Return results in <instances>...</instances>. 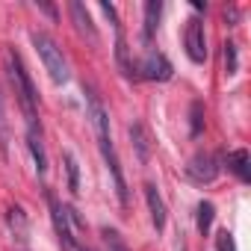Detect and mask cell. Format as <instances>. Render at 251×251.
<instances>
[{
	"instance_id": "1",
	"label": "cell",
	"mask_w": 251,
	"mask_h": 251,
	"mask_svg": "<svg viewBox=\"0 0 251 251\" xmlns=\"http://www.w3.org/2000/svg\"><path fill=\"white\" fill-rule=\"evenodd\" d=\"M6 59H9V83H12V89H15L24 112H27V121H30V118H36V100H39L33 77H30V71H27V65H24V59H21V53L15 48L9 50Z\"/></svg>"
},
{
	"instance_id": "2",
	"label": "cell",
	"mask_w": 251,
	"mask_h": 251,
	"mask_svg": "<svg viewBox=\"0 0 251 251\" xmlns=\"http://www.w3.org/2000/svg\"><path fill=\"white\" fill-rule=\"evenodd\" d=\"M30 39H33V48H36V53L42 56L45 71L50 74V80H53V83H65V80H68V62H65L59 45H56L48 33H42V30H36Z\"/></svg>"
},
{
	"instance_id": "3",
	"label": "cell",
	"mask_w": 251,
	"mask_h": 251,
	"mask_svg": "<svg viewBox=\"0 0 251 251\" xmlns=\"http://www.w3.org/2000/svg\"><path fill=\"white\" fill-rule=\"evenodd\" d=\"M219 172H222L219 157H216V154H204V151H198V154L189 160V166H186V177H189L192 183H213V180L219 177Z\"/></svg>"
},
{
	"instance_id": "4",
	"label": "cell",
	"mask_w": 251,
	"mask_h": 251,
	"mask_svg": "<svg viewBox=\"0 0 251 251\" xmlns=\"http://www.w3.org/2000/svg\"><path fill=\"white\" fill-rule=\"evenodd\" d=\"M100 154H103V163L112 175V183H115V195H118V204L127 207V180H124V172H121V163H118V154H115V145L112 139H100Z\"/></svg>"
},
{
	"instance_id": "5",
	"label": "cell",
	"mask_w": 251,
	"mask_h": 251,
	"mask_svg": "<svg viewBox=\"0 0 251 251\" xmlns=\"http://www.w3.org/2000/svg\"><path fill=\"white\" fill-rule=\"evenodd\" d=\"M83 95H86V112H89V121H92V127L98 133V142L100 139H112L109 136V115L100 103V95L92 89V86H83Z\"/></svg>"
},
{
	"instance_id": "6",
	"label": "cell",
	"mask_w": 251,
	"mask_h": 251,
	"mask_svg": "<svg viewBox=\"0 0 251 251\" xmlns=\"http://www.w3.org/2000/svg\"><path fill=\"white\" fill-rule=\"evenodd\" d=\"M136 68H139V77H145V80H157V83H166V80H172V74H175L169 56L160 53V50H148L145 59H142Z\"/></svg>"
},
{
	"instance_id": "7",
	"label": "cell",
	"mask_w": 251,
	"mask_h": 251,
	"mask_svg": "<svg viewBox=\"0 0 251 251\" xmlns=\"http://www.w3.org/2000/svg\"><path fill=\"white\" fill-rule=\"evenodd\" d=\"M183 45H186V56L192 62H204L207 59V36H204V24L198 18H192L186 24V36H183Z\"/></svg>"
},
{
	"instance_id": "8",
	"label": "cell",
	"mask_w": 251,
	"mask_h": 251,
	"mask_svg": "<svg viewBox=\"0 0 251 251\" xmlns=\"http://www.w3.org/2000/svg\"><path fill=\"white\" fill-rule=\"evenodd\" d=\"M48 204H50V213H53V227H56V236L62 242L65 251H77V239L71 233V222L65 216V207L56 201V195H48Z\"/></svg>"
},
{
	"instance_id": "9",
	"label": "cell",
	"mask_w": 251,
	"mask_h": 251,
	"mask_svg": "<svg viewBox=\"0 0 251 251\" xmlns=\"http://www.w3.org/2000/svg\"><path fill=\"white\" fill-rule=\"evenodd\" d=\"M27 148L36 160V172L45 175L48 172V154H45V142H42V127L36 124V118L27 121Z\"/></svg>"
},
{
	"instance_id": "10",
	"label": "cell",
	"mask_w": 251,
	"mask_h": 251,
	"mask_svg": "<svg viewBox=\"0 0 251 251\" xmlns=\"http://www.w3.org/2000/svg\"><path fill=\"white\" fill-rule=\"evenodd\" d=\"M115 62H118V71L127 80L139 77V68L130 59V48H127V39H124V27H115Z\"/></svg>"
},
{
	"instance_id": "11",
	"label": "cell",
	"mask_w": 251,
	"mask_h": 251,
	"mask_svg": "<svg viewBox=\"0 0 251 251\" xmlns=\"http://www.w3.org/2000/svg\"><path fill=\"white\" fill-rule=\"evenodd\" d=\"M68 12H71V18H74V27H77V33H80L83 39H89L92 45H98L100 39H98V30H95V24H92V15H89V9L80 3V0H71Z\"/></svg>"
},
{
	"instance_id": "12",
	"label": "cell",
	"mask_w": 251,
	"mask_h": 251,
	"mask_svg": "<svg viewBox=\"0 0 251 251\" xmlns=\"http://www.w3.org/2000/svg\"><path fill=\"white\" fill-rule=\"evenodd\" d=\"M145 201H148V210H151V222H154V227L163 230V227H166V204H163V198H160V192H157L154 183H145Z\"/></svg>"
},
{
	"instance_id": "13",
	"label": "cell",
	"mask_w": 251,
	"mask_h": 251,
	"mask_svg": "<svg viewBox=\"0 0 251 251\" xmlns=\"http://www.w3.org/2000/svg\"><path fill=\"white\" fill-rule=\"evenodd\" d=\"M227 169H230L242 183H248V180H251V154H248L245 148L230 151V154H227Z\"/></svg>"
},
{
	"instance_id": "14",
	"label": "cell",
	"mask_w": 251,
	"mask_h": 251,
	"mask_svg": "<svg viewBox=\"0 0 251 251\" xmlns=\"http://www.w3.org/2000/svg\"><path fill=\"white\" fill-rule=\"evenodd\" d=\"M130 139H133V148H136L139 163H148V157H151V139H148V133H145V127H142L139 121L130 124Z\"/></svg>"
},
{
	"instance_id": "15",
	"label": "cell",
	"mask_w": 251,
	"mask_h": 251,
	"mask_svg": "<svg viewBox=\"0 0 251 251\" xmlns=\"http://www.w3.org/2000/svg\"><path fill=\"white\" fill-rule=\"evenodd\" d=\"M160 12H163L160 0H148V3H145V42L154 39V33L160 27Z\"/></svg>"
},
{
	"instance_id": "16",
	"label": "cell",
	"mask_w": 251,
	"mask_h": 251,
	"mask_svg": "<svg viewBox=\"0 0 251 251\" xmlns=\"http://www.w3.org/2000/svg\"><path fill=\"white\" fill-rule=\"evenodd\" d=\"M65 172H68V192L80 195V166H77V157L71 151H65Z\"/></svg>"
},
{
	"instance_id": "17",
	"label": "cell",
	"mask_w": 251,
	"mask_h": 251,
	"mask_svg": "<svg viewBox=\"0 0 251 251\" xmlns=\"http://www.w3.org/2000/svg\"><path fill=\"white\" fill-rule=\"evenodd\" d=\"M213 216H216V207H213L210 201H201V204H198V233H201V236L210 230Z\"/></svg>"
},
{
	"instance_id": "18",
	"label": "cell",
	"mask_w": 251,
	"mask_h": 251,
	"mask_svg": "<svg viewBox=\"0 0 251 251\" xmlns=\"http://www.w3.org/2000/svg\"><path fill=\"white\" fill-rule=\"evenodd\" d=\"M9 227L18 233V239H27V216L21 207H9Z\"/></svg>"
},
{
	"instance_id": "19",
	"label": "cell",
	"mask_w": 251,
	"mask_h": 251,
	"mask_svg": "<svg viewBox=\"0 0 251 251\" xmlns=\"http://www.w3.org/2000/svg\"><path fill=\"white\" fill-rule=\"evenodd\" d=\"M0 154H9V121H6V103L0 95Z\"/></svg>"
},
{
	"instance_id": "20",
	"label": "cell",
	"mask_w": 251,
	"mask_h": 251,
	"mask_svg": "<svg viewBox=\"0 0 251 251\" xmlns=\"http://www.w3.org/2000/svg\"><path fill=\"white\" fill-rule=\"evenodd\" d=\"M103 245H106V251H130L115 227H103Z\"/></svg>"
},
{
	"instance_id": "21",
	"label": "cell",
	"mask_w": 251,
	"mask_h": 251,
	"mask_svg": "<svg viewBox=\"0 0 251 251\" xmlns=\"http://www.w3.org/2000/svg\"><path fill=\"white\" fill-rule=\"evenodd\" d=\"M225 71H227V77H233L239 71V56H236V45L233 42L225 45Z\"/></svg>"
},
{
	"instance_id": "22",
	"label": "cell",
	"mask_w": 251,
	"mask_h": 251,
	"mask_svg": "<svg viewBox=\"0 0 251 251\" xmlns=\"http://www.w3.org/2000/svg\"><path fill=\"white\" fill-rule=\"evenodd\" d=\"M216 248H219V251H236L233 233H230V230H219V236H216Z\"/></svg>"
},
{
	"instance_id": "23",
	"label": "cell",
	"mask_w": 251,
	"mask_h": 251,
	"mask_svg": "<svg viewBox=\"0 0 251 251\" xmlns=\"http://www.w3.org/2000/svg\"><path fill=\"white\" fill-rule=\"evenodd\" d=\"M201 109H204L201 100H195V103H192V136L201 133Z\"/></svg>"
},
{
	"instance_id": "24",
	"label": "cell",
	"mask_w": 251,
	"mask_h": 251,
	"mask_svg": "<svg viewBox=\"0 0 251 251\" xmlns=\"http://www.w3.org/2000/svg\"><path fill=\"white\" fill-rule=\"evenodd\" d=\"M225 18H227V21L233 24V21H236V9H227V12H225Z\"/></svg>"
}]
</instances>
